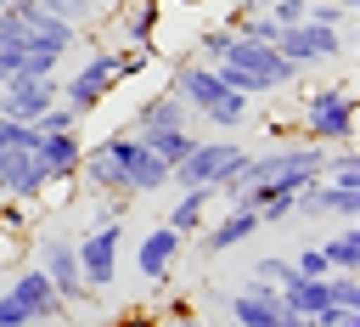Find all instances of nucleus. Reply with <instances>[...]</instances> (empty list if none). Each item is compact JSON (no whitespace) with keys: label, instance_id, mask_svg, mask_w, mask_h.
Segmentation results:
<instances>
[{"label":"nucleus","instance_id":"nucleus-1","mask_svg":"<svg viewBox=\"0 0 360 327\" xmlns=\"http://www.w3.org/2000/svg\"><path fill=\"white\" fill-rule=\"evenodd\" d=\"M208 68H214L236 96H248V101H253V96H270V90H281V85L298 79V68H292L276 45H264V39H242V34H236L231 51H225L219 62H208Z\"/></svg>","mask_w":360,"mask_h":327},{"label":"nucleus","instance_id":"nucleus-2","mask_svg":"<svg viewBox=\"0 0 360 327\" xmlns=\"http://www.w3.org/2000/svg\"><path fill=\"white\" fill-rule=\"evenodd\" d=\"M174 101H180L186 113L208 118L214 130H236V124L248 118V96H236L208 62H191V56L174 68Z\"/></svg>","mask_w":360,"mask_h":327},{"label":"nucleus","instance_id":"nucleus-3","mask_svg":"<svg viewBox=\"0 0 360 327\" xmlns=\"http://www.w3.org/2000/svg\"><path fill=\"white\" fill-rule=\"evenodd\" d=\"M96 152L112 158V169L124 175V192H129V197H146V192H163V186H169V164H163L135 130H112Z\"/></svg>","mask_w":360,"mask_h":327},{"label":"nucleus","instance_id":"nucleus-4","mask_svg":"<svg viewBox=\"0 0 360 327\" xmlns=\"http://www.w3.org/2000/svg\"><path fill=\"white\" fill-rule=\"evenodd\" d=\"M242 164H248V147H242V141H231V135H219V141H197V147L169 169V186H180V192H186V186H208V192H214V186L231 180Z\"/></svg>","mask_w":360,"mask_h":327},{"label":"nucleus","instance_id":"nucleus-5","mask_svg":"<svg viewBox=\"0 0 360 327\" xmlns=\"http://www.w3.org/2000/svg\"><path fill=\"white\" fill-rule=\"evenodd\" d=\"M304 141H321V147L354 141V90L349 85H321L304 101Z\"/></svg>","mask_w":360,"mask_h":327},{"label":"nucleus","instance_id":"nucleus-6","mask_svg":"<svg viewBox=\"0 0 360 327\" xmlns=\"http://www.w3.org/2000/svg\"><path fill=\"white\" fill-rule=\"evenodd\" d=\"M298 73L304 68H326V62H338V56H349V45H343V28H326V23H287V28H276V39H270Z\"/></svg>","mask_w":360,"mask_h":327},{"label":"nucleus","instance_id":"nucleus-7","mask_svg":"<svg viewBox=\"0 0 360 327\" xmlns=\"http://www.w3.org/2000/svg\"><path fill=\"white\" fill-rule=\"evenodd\" d=\"M118 242H124V220H112V226H90L84 237H73L79 276H84L90 293H101V288L118 282Z\"/></svg>","mask_w":360,"mask_h":327},{"label":"nucleus","instance_id":"nucleus-8","mask_svg":"<svg viewBox=\"0 0 360 327\" xmlns=\"http://www.w3.org/2000/svg\"><path fill=\"white\" fill-rule=\"evenodd\" d=\"M62 101V79L56 73H17V79H6L0 85V118H11V124H39L45 118V107H56Z\"/></svg>","mask_w":360,"mask_h":327},{"label":"nucleus","instance_id":"nucleus-9","mask_svg":"<svg viewBox=\"0 0 360 327\" xmlns=\"http://www.w3.org/2000/svg\"><path fill=\"white\" fill-rule=\"evenodd\" d=\"M112 85H118V73H112V51H90V62L73 68V73L62 79V101H68L79 118H90V113L107 101Z\"/></svg>","mask_w":360,"mask_h":327},{"label":"nucleus","instance_id":"nucleus-10","mask_svg":"<svg viewBox=\"0 0 360 327\" xmlns=\"http://www.w3.org/2000/svg\"><path fill=\"white\" fill-rule=\"evenodd\" d=\"M292 214H309V220H338V226H354L360 220V186H332V180H304L298 197H292Z\"/></svg>","mask_w":360,"mask_h":327},{"label":"nucleus","instance_id":"nucleus-11","mask_svg":"<svg viewBox=\"0 0 360 327\" xmlns=\"http://www.w3.org/2000/svg\"><path fill=\"white\" fill-rule=\"evenodd\" d=\"M39 271H45V282L56 288L62 304H84V299H90V288H84V276H79L73 237H45V242H39Z\"/></svg>","mask_w":360,"mask_h":327},{"label":"nucleus","instance_id":"nucleus-12","mask_svg":"<svg viewBox=\"0 0 360 327\" xmlns=\"http://www.w3.org/2000/svg\"><path fill=\"white\" fill-rule=\"evenodd\" d=\"M0 192L11 203H39L51 192V175L39 169L34 147H0Z\"/></svg>","mask_w":360,"mask_h":327},{"label":"nucleus","instance_id":"nucleus-13","mask_svg":"<svg viewBox=\"0 0 360 327\" xmlns=\"http://www.w3.org/2000/svg\"><path fill=\"white\" fill-rule=\"evenodd\" d=\"M6 293H11V304H17L22 316H28V327H45V321H62V316H68V304L56 299V288L45 282V271H39V265L17 271Z\"/></svg>","mask_w":360,"mask_h":327},{"label":"nucleus","instance_id":"nucleus-14","mask_svg":"<svg viewBox=\"0 0 360 327\" xmlns=\"http://www.w3.org/2000/svg\"><path fill=\"white\" fill-rule=\"evenodd\" d=\"M225 310H231V327H281V288H270V282H248L242 293H231L225 299Z\"/></svg>","mask_w":360,"mask_h":327},{"label":"nucleus","instance_id":"nucleus-15","mask_svg":"<svg viewBox=\"0 0 360 327\" xmlns=\"http://www.w3.org/2000/svg\"><path fill=\"white\" fill-rule=\"evenodd\" d=\"M180 248H186V237H174L169 226H152L146 231V242L135 248V271H141V282H169V271H174V259H180Z\"/></svg>","mask_w":360,"mask_h":327},{"label":"nucleus","instance_id":"nucleus-16","mask_svg":"<svg viewBox=\"0 0 360 327\" xmlns=\"http://www.w3.org/2000/svg\"><path fill=\"white\" fill-rule=\"evenodd\" d=\"M281 310L304 316V321H321L326 310H338V293H332V276H292L281 288Z\"/></svg>","mask_w":360,"mask_h":327},{"label":"nucleus","instance_id":"nucleus-17","mask_svg":"<svg viewBox=\"0 0 360 327\" xmlns=\"http://www.w3.org/2000/svg\"><path fill=\"white\" fill-rule=\"evenodd\" d=\"M34 158H39V169H45V175H51V186H56V180H68V175H79L84 147H79V135H73V130H39Z\"/></svg>","mask_w":360,"mask_h":327},{"label":"nucleus","instance_id":"nucleus-18","mask_svg":"<svg viewBox=\"0 0 360 327\" xmlns=\"http://www.w3.org/2000/svg\"><path fill=\"white\" fill-rule=\"evenodd\" d=\"M158 23H163V0H129V6H118V28H124V45L158 51Z\"/></svg>","mask_w":360,"mask_h":327},{"label":"nucleus","instance_id":"nucleus-19","mask_svg":"<svg viewBox=\"0 0 360 327\" xmlns=\"http://www.w3.org/2000/svg\"><path fill=\"white\" fill-rule=\"evenodd\" d=\"M259 231V214L253 209H225V220L202 226V254H231L236 242H248Z\"/></svg>","mask_w":360,"mask_h":327},{"label":"nucleus","instance_id":"nucleus-20","mask_svg":"<svg viewBox=\"0 0 360 327\" xmlns=\"http://www.w3.org/2000/svg\"><path fill=\"white\" fill-rule=\"evenodd\" d=\"M186 107L174 101V90H163V96H152V101H141L135 107V118H129V130L135 135H158V130H186Z\"/></svg>","mask_w":360,"mask_h":327},{"label":"nucleus","instance_id":"nucleus-21","mask_svg":"<svg viewBox=\"0 0 360 327\" xmlns=\"http://www.w3.org/2000/svg\"><path fill=\"white\" fill-rule=\"evenodd\" d=\"M208 203H214V192H208V186H186V192L174 197V209H169V220H163V226H169L174 237H197V231L208 226Z\"/></svg>","mask_w":360,"mask_h":327},{"label":"nucleus","instance_id":"nucleus-22","mask_svg":"<svg viewBox=\"0 0 360 327\" xmlns=\"http://www.w3.org/2000/svg\"><path fill=\"white\" fill-rule=\"evenodd\" d=\"M321 254H326V271H360V231H354V226L332 231V237L321 242Z\"/></svg>","mask_w":360,"mask_h":327},{"label":"nucleus","instance_id":"nucleus-23","mask_svg":"<svg viewBox=\"0 0 360 327\" xmlns=\"http://www.w3.org/2000/svg\"><path fill=\"white\" fill-rule=\"evenodd\" d=\"M321 180H332V186H360V152H354V141L338 147V152H326Z\"/></svg>","mask_w":360,"mask_h":327},{"label":"nucleus","instance_id":"nucleus-24","mask_svg":"<svg viewBox=\"0 0 360 327\" xmlns=\"http://www.w3.org/2000/svg\"><path fill=\"white\" fill-rule=\"evenodd\" d=\"M141 141H146V147H152V152H158L169 169H174V164H180V158L197 147V135H191V130H158V135H141Z\"/></svg>","mask_w":360,"mask_h":327},{"label":"nucleus","instance_id":"nucleus-25","mask_svg":"<svg viewBox=\"0 0 360 327\" xmlns=\"http://www.w3.org/2000/svg\"><path fill=\"white\" fill-rule=\"evenodd\" d=\"M304 17H309V23H326V28H343V34H349L360 11H349L343 0H309V11H304Z\"/></svg>","mask_w":360,"mask_h":327},{"label":"nucleus","instance_id":"nucleus-26","mask_svg":"<svg viewBox=\"0 0 360 327\" xmlns=\"http://www.w3.org/2000/svg\"><path fill=\"white\" fill-rule=\"evenodd\" d=\"M298 271H292V259L287 254H264L259 265H253V282H270V288H287Z\"/></svg>","mask_w":360,"mask_h":327},{"label":"nucleus","instance_id":"nucleus-27","mask_svg":"<svg viewBox=\"0 0 360 327\" xmlns=\"http://www.w3.org/2000/svg\"><path fill=\"white\" fill-rule=\"evenodd\" d=\"M39 6H45L51 17H62V23H73V28H84L90 17H101V11H96V0H39Z\"/></svg>","mask_w":360,"mask_h":327},{"label":"nucleus","instance_id":"nucleus-28","mask_svg":"<svg viewBox=\"0 0 360 327\" xmlns=\"http://www.w3.org/2000/svg\"><path fill=\"white\" fill-rule=\"evenodd\" d=\"M231 39H236V34H231V28H225V23H219V28H202V34H197V45H191V51H197V56H202V62H219V56H225V51H231Z\"/></svg>","mask_w":360,"mask_h":327},{"label":"nucleus","instance_id":"nucleus-29","mask_svg":"<svg viewBox=\"0 0 360 327\" xmlns=\"http://www.w3.org/2000/svg\"><path fill=\"white\" fill-rule=\"evenodd\" d=\"M146 68H152V51H141V45L112 51V73H118V79H135V73H146Z\"/></svg>","mask_w":360,"mask_h":327},{"label":"nucleus","instance_id":"nucleus-30","mask_svg":"<svg viewBox=\"0 0 360 327\" xmlns=\"http://www.w3.org/2000/svg\"><path fill=\"white\" fill-rule=\"evenodd\" d=\"M292 271H298V276H332V271H326V254H321V242H304V248L292 254Z\"/></svg>","mask_w":360,"mask_h":327},{"label":"nucleus","instance_id":"nucleus-31","mask_svg":"<svg viewBox=\"0 0 360 327\" xmlns=\"http://www.w3.org/2000/svg\"><path fill=\"white\" fill-rule=\"evenodd\" d=\"M332 293H338V304H354L360 310V276L354 271H332Z\"/></svg>","mask_w":360,"mask_h":327},{"label":"nucleus","instance_id":"nucleus-32","mask_svg":"<svg viewBox=\"0 0 360 327\" xmlns=\"http://www.w3.org/2000/svg\"><path fill=\"white\" fill-rule=\"evenodd\" d=\"M39 130H79V113H73L68 101H56V107H45V118H39Z\"/></svg>","mask_w":360,"mask_h":327},{"label":"nucleus","instance_id":"nucleus-33","mask_svg":"<svg viewBox=\"0 0 360 327\" xmlns=\"http://www.w3.org/2000/svg\"><path fill=\"white\" fill-rule=\"evenodd\" d=\"M321 327H360V310H354V304H338V310L321 316Z\"/></svg>","mask_w":360,"mask_h":327},{"label":"nucleus","instance_id":"nucleus-34","mask_svg":"<svg viewBox=\"0 0 360 327\" xmlns=\"http://www.w3.org/2000/svg\"><path fill=\"white\" fill-rule=\"evenodd\" d=\"M0 327H28V316L11 304V293H0Z\"/></svg>","mask_w":360,"mask_h":327},{"label":"nucleus","instance_id":"nucleus-35","mask_svg":"<svg viewBox=\"0 0 360 327\" xmlns=\"http://www.w3.org/2000/svg\"><path fill=\"white\" fill-rule=\"evenodd\" d=\"M281 327H321V321H304V316H292V310H287V316H281Z\"/></svg>","mask_w":360,"mask_h":327},{"label":"nucleus","instance_id":"nucleus-36","mask_svg":"<svg viewBox=\"0 0 360 327\" xmlns=\"http://www.w3.org/2000/svg\"><path fill=\"white\" fill-rule=\"evenodd\" d=\"M248 6H259V0H236V11H248Z\"/></svg>","mask_w":360,"mask_h":327},{"label":"nucleus","instance_id":"nucleus-37","mask_svg":"<svg viewBox=\"0 0 360 327\" xmlns=\"http://www.w3.org/2000/svg\"><path fill=\"white\" fill-rule=\"evenodd\" d=\"M186 327H202V321H197V316H191V321H186Z\"/></svg>","mask_w":360,"mask_h":327},{"label":"nucleus","instance_id":"nucleus-38","mask_svg":"<svg viewBox=\"0 0 360 327\" xmlns=\"http://www.w3.org/2000/svg\"><path fill=\"white\" fill-rule=\"evenodd\" d=\"M112 6H129V0H112Z\"/></svg>","mask_w":360,"mask_h":327},{"label":"nucleus","instance_id":"nucleus-39","mask_svg":"<svg viewBox=\"0 0 360 327\" xmlns=\"http://www.w3.org/2000/svg\"><path fill=\"white\" fill-rule=\"evenodd\" d=\"M0 197H6V192H0Z\"/></svg>","mask_w":360,"mask_h":327}]
</instances>
